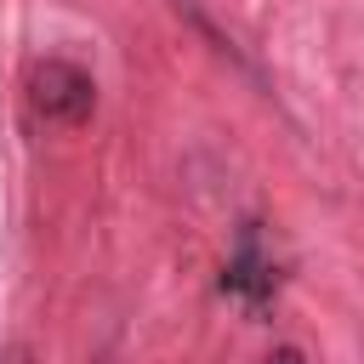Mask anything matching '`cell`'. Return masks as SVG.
<instances>
[{"mask_svg":"<svg viewBox=\"0 0 364 364\" xmlns=\"http://www.w3.org/2000/svg\"><path fill=\"white\" fill-rule=\"evenodd\" d=\"M28 108L51 125H85L97 108V80L68 57H40L28 68Z\"/></svg>","mask_w":364,"mask_h":364,"instance_id":"obj_1","label":"cell"},{"mask_svg":"<svg viewBox=\"0 0 364 364\" xmlns=\"http://www.w3.org/2000/svg\"><path fill=\"white\" fill-rule=\"evenodd\" d=\"M267 364H307V358H301L296 347H273V358H267Z\"/></svg>","mask_w":364,"mask_h":364,"instance_id":"obj_3","label":"cell"},{"mask_svg":"<svg viewBox=\"0 0 364 364\" xmlns=\"http://www.w3.org/2000/svg\"><path fill=\"white\" fill-rule=\"evenodd\" d=\"M0 364H40V358H34L28 341H11V347H0Z\"/></svg>","mask_w":364,"mask_h":364,"instance_id":"obj_2","label":"cell"}]
</instances>
